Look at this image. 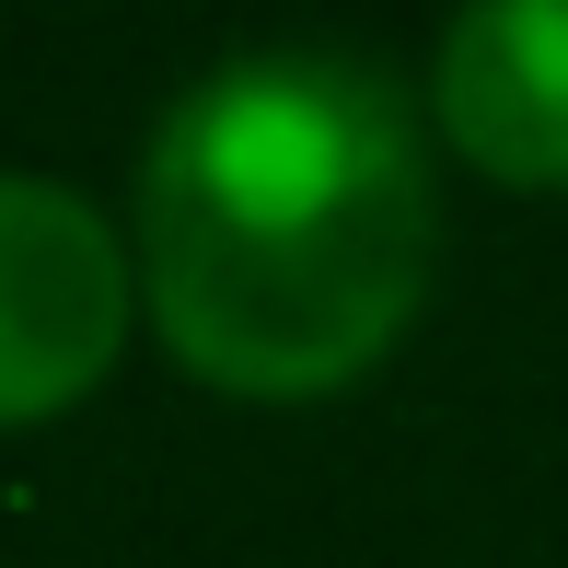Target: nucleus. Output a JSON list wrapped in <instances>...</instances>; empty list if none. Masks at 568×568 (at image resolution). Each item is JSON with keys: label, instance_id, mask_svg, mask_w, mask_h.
<instances>
[{"label": "nucleus", "instance_id": "1", "mask_svg": "<svg viewBox=\"0 0 568 568\" xmlns=\"http://www.w3.org/2000/svg\"><path fill=\"white\" fill-rule=\"evenodd\" d=\"M442 197L418 105L383 59H221L140 163V291L163 348L221 395H337L418 325Z\"/></svg>", "mask_w": 568, "mask_h": 568}, {"label": "nucleus", "instance_id": "2", "mask_svg": "<svg viewBox=\"0 0 568 568\" xmlns=\"http://www.w3.org/2000/svg\"><path fill=\"white\" fill-rule=\"evenodd\" d=\"M128 255L93 197L0 174V429L82 406L128 348Z\"/></svg>", "mask_w": 568, "mask_h": 568}, {"label": "nucleus", "instance_id": "3", "mask_svg": "<svg viewBox=\"0 0 568 568\" xmlns=\"http://www.w3.org/2000/svg\"><path fill=\"white\" fill-rule=\"evenodd\" d=\"M429 105L499 186H568V0H487L442 36Z\"/></svg>", "mask_w": 568, "mask_h": 568}]
</instances>
